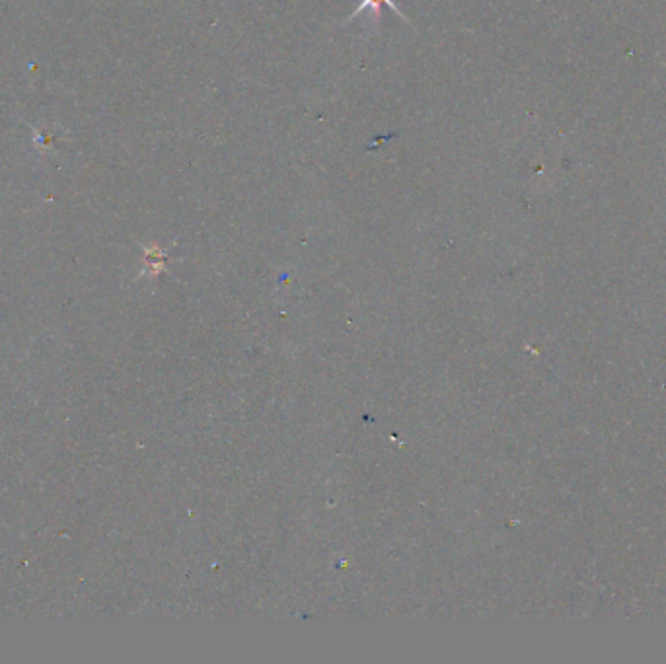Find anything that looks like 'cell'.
<instances>
[{
    "instance_id": "1",
    "label": "cell",
    "mask_w": 666,
    "mask_h": 664,
    "mask_svg": "<svg viewBox=\"0 0 666 664\" xmlns=\"http://www.w3.org/2000/svg\"><path fill=\"white\" fill-rule=\"evenodd\" d=\"M382 4H388L391 10H396V12L399 14V18H404L406 19V16L404 14H401L399 12V10H398V6H396V3H394V0H360V4H359V8L355 10V12H352L351 14V18L347 19V22H351V19H355L359 14H362V12H365V10H372V18H375V19H378V16H380V6Z\"/></svg>"
}]
</instances>
